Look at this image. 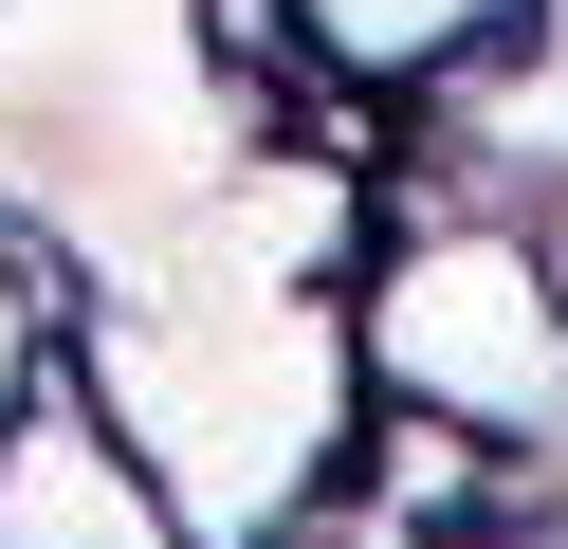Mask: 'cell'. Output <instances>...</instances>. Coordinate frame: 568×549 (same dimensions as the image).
<instances>
[{
  "mask_svg": "<svg viewBox=\"0 0 568 549\" xmlns=\"http://www.w3.org/2000/svg\"><path fill=\"white\" fill-rule=\"evenodd\" d=\"M531 256H550V312H568V183L531 202Z\"/></svg>",
  "mask_w": 568,
  "mask_h": 549,
  "instance_id": "obj_4",
  "label": "cell"
},
{
  "mask_svg": "<svg viewBox=\"0 0 568 549\" xmlns=\"http://www.w3.org/2000/svg\"><path fill=\"white\" fill-rule=\"evenodd\" d=\"M348 366H367V403H422L495 458L568 439V312L531 220H385L348 275Z\"/></svg>",
  "mask_w": 568,
  "mask_h": 549,
  "instance_id": "obj_1",
  "label": "cell"
},
{
  "mask_svg": "<svg viewBox=\"0 0 568 549\" xmlns=\"http://www.w3.org/2000/svg\"><path fill=\"white\" fill-rule=\"evenodd\" d=\"M294 19H312V55H331V73H367V92L404 110V92H440L458 55H495L531 0H294Z\"/></svg>",
  "mask_w": 568,
  "mask_h": 549,
  "instance_id": "obj_3",
  "label": "cell"
},
{
  "mask_svg": "<svg viewBox=\"0 0 568 549\" xmlns=\"http://www.w3.org/2000/svg\"><path fill=\"white\" fill-rule=\"evenodd\" d=\"M0 549H202V531L129 476V439L92 421L74 385H38L0 421Z\"/></svg>",
  "mask_w": 568,
  "mask_h": 549,
  "instance_id": "obj_2",
  "label": "cell"
}]
</instances>
